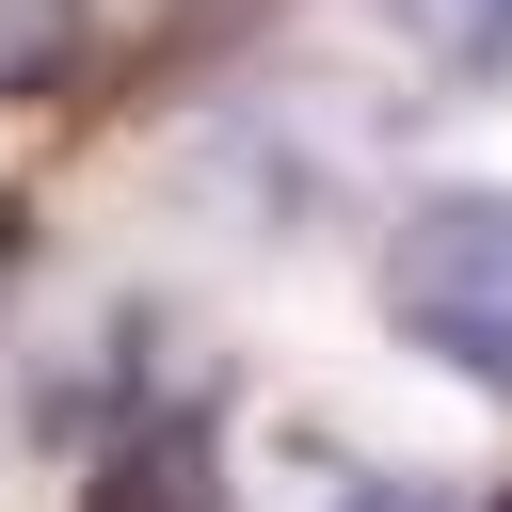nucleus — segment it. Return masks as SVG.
<instances>
[{
    "label": "nucleus",
    "instance_id": "nucleus-3",
    "mask_svg": "<svg viewBox=\"0 0 512 512\" xmlns=\"http://www.w3.org/2000/svg\"><path fill=\"white\" fill-rule=\"evenodd\" d=\"M96 64V0H0V96H64Z\"/></svg>",
    "mask_w": 512,
    "mask_h": 512
},
{
    "label": "nucleus",
    "instance_id": "nucleus-6",
    "mask_svg": "<svg viewBox=\"0 0 512 512\" xmlns=\"http://www.w3.org/2000/svg\"><path fill=\"white\" fill-rule=\"evenodd\" d=\"M496 512H512V496H496Z\"/></svg>",
    "mask_w": 512,
    "mask_h": 512
},
{
    "label": "nucleus",
    "instance_id": "nucleus-1",
    "mask_svg": "<svg viewBox=\"0 0 512 512\" xmlns=\"http://www.w3.org/2000/svg\"><path fill=\"white\" fill-rule=\"evenodd\" d=\"M384 320H400L432 368H464L480 400H512V192H432V208H400V240H384Z\"/></svg>",
    "mask_w": 512,
    "mask_h": 512
},
{
    "label": "nucleus",
    "instance_id": "nucleus-2",
    "mask_svg": "<svg viewBox=\"0 0 512 512\" xmlns=\"http://www.w3.org/2000/svg\"><path fill=\"white\" fill-rule=\"evenodd\" d=\"M80 512H224V448H208V416H144V432L80 480Z\"/></svg>",
    "mask_w": 512,
    "mask_h": 512
},
{
    "label": "nucleus",
    "instance_id": "nucleus-4",
    "mask_svg": "<svg viewBox=\"0 0 512 512\" xmlns=\"http://www.w3.org/2000/svg\"><path fill=\"white\" fill-rule=\"evenodd\" d=\"M416 16H432V48L464 80H512V0H416Z\"/></svg>",
    "mask_w": 512,
    "mask_h": 512
},
{
    "label": "nucleus",
    "instance_id": "nucleus-5",
    "mask_svg": "<svg viewBox=\"0 0 512 512\" xmlns=\"http://www.w3.org/2000/svg\"><path fill=\"white\" fill-rule=\"evenodd\" d=\"M336 512H448V496H432V480H352Z\"/></svg>",
    "mask_w": 512,
    "mask_h": 512
}]
</instances>
